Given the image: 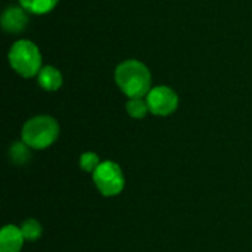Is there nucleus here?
<instances>
[{
  "mask_svg": "<svg viewBox=\"0 0 252 252\" xmlns=\"http://www.w3.org/2000/svg\"><path fill=\"white\" fill-rule=\"evenodd\" d=\"M93 182L103 196H115L121 193L126 185L121 167L112 161L99 164L93 173Z\"/></svg>",
  "mask_w": 252,
  "mask_h": 252,
  "instance_id": "nucleus-4",
  "label": "nucleus"
},
{
  "mask_svg": "<svg viewBox=\"0 0 252 252\" xmlns=\"http://www.w3.org/2000/svg\"><path fill=\"white\" fill-rule=\"evenodd\" d=\"M146 102H148L149 111L152 114L165 117L176 111V108L179 105V97H177L176 92L171 90L170 87L159 86V87L152 89L148 93Z\"/></svg>",
  "mask_w": 252,
  "mask_h": 252,
  "instance_id": "nucleus-5",
  "label": "nucleus"
},
{
  "mask_svg": "<svg viewBox=\"0 0 252 252\" xmlns=\"http://www.w3.org/2000/svg\"><path fill=\"white\" fill-rule=\"evenodd\" d=\"M99 157L94 154V152H86L80 157V167L84 170V171H89V173H94V170L99 167Z\"/></svg>",
  "mask_w": 252,
  "mask_h": 252,
  "instance_id": "nucleus-13",
  "label": "nucleus"
},
{
  "mask_svg": "<svg viewBox=\"0 0 252 252\" xmlns=\"http://www.w3.org/2000/svg\"><path fill=\"white\" fill-rule=\"evenodd\" d=\"M59 124L47 115H38L25 123L22 127V142L32 149H46L56 142Z\"/></svg>",
  "mask_w": 252,
  "mask_h": 252,
  "instance_id": "nucleus-2",
  "label": "nucleus"
},
{
  "mask_svg": "<svg viewBox=\"0 0 252 252\" xmlns=\"http://www.w3.org/2000/svg\"><path fill=\"white\" fill-rule=\"evenodd\" d=\"M24 235L19 227L7 224L0 233V252H19L24 244Z\"/></svg>",
  "mask_w": 252,
  "mask_h": 252,
  "instance_id": "nucleus-6",
  "label": "nucleus"
},
{
  "mask_svg": "<svg viewBox=\"0 0 252 252\" xmlns=\"http://www.w3.org/2000/svg\"><path fill=\"white\" fill-rule=\"evenodd\" d=\"M28 24V15L21 7H9L1 16V25L7 32H19Z\"/></svg>",
  "mask_w": 252,
  "mask_h": 252,
  "instance_id": "nucleus-7",
  "label": "nucleus"
},
{
  "mask_svg": "<svg viewBox=\"0 0 252 252\" xmlns=\"http://www.w3.org/2000/svg\"><path fill=\"white\" fill-rule=\"evenodd\" d=\"M9 157H10V161L16 165H22V164H27L30 161V146L27 143H13L9 149Z\"/></svg>",
  "mask_w": 252,
  "mask_h": 252,
  "instance_id": "nucleus-10",
  "label": "nucleus"
},
{
  "mask_svg": "<svg viewBox=\"0 0 252 252\" xmlns=\"http://www.w3.org/2000/svg\"><path fill=\"white\" fill-rule=\"evenodd\" d=\"M149 111L148 102H145L142 97H133L127 102V112L133 118H143Z\"/></svg>",
  "mask_w": 252,
  "mask_h": 252,
  "instance_id": "nucleus-12",
  "label": "nucleus"
},
{
  "mask_svg": "<svg viewBox=\"0 0 252 252\" xmlns=\"http://www.w3.org/2000/svg\"><path fill=\"white\" fill-rule=\"evenodd\" d=\"M38 83L44 90L55 92L62 86V75L53 66H44L38 72Z\"/></svg>",
  "mask_w": 252,
  "mask_h": 252,
  "instance_id": "nucleus-8",
  "label": "nucleus"
},
{
  "mask_svg": "<svg viewBox=\"0 0 252 252\" xmlns=\"http://www.w3.org/2000/svg\"><path fill=\"white\" fill-rule=\"evenodd\" d=\"M9 61L12 68L22 77L35 75L41 65V56L37 46L28 40H19L12 46Z\"/></svg>",
  "mask_w": 252,
  "mask_h": 252,
  "instance_id": "nucleus-3",
  "label": "nucleus"
},
{
  "mask_svg": "<svg viewBox=\"0 0 252 252\" xmlns=\"http://www.w3.org/2000/svg\"><path fill=\"white\" fill-rule=\"evenodd\" d=\"M19 1L25 10H30L37 15L52 10L58 3V0H19Z\"/></svg>",
  "mask_w": 252,
  "mask_h": 252,
  "instance_id": "nucleus-9",
  "label": "nucleus"
},
{
  "mask_svg": "<svg viewBox=\"0 0 252 252\" xmlns=\"http://www.w3.org/2000/svg\"><path fill=\"white\" fill-rule=\"evenodd\" d=\"M115 81L130 99L142 97L151 92V72L139 61H126L118 65L115 71Z\"/></svg>",
  "mask_w": 252,
  "mask_h": 252,
  "instance_id": "nucleus-1",
  "label": "nucleus"
},
{
  "mask_svg": "<svg viewBox=\"0 0 252 252\" xmlns=\"http://www.w3.org/2000/svg\"><path fill=\"white\" fill-rule=\"evenodd\" d=\"M21 232H22V235H24L25 241L34 242V241H37V239L41 236L43 229H41V224H40L37 220L30 219V220H27V221H24V223H22V226H21Z\"/></svg>",
  "mask_w": 252,
  "mask_h": 252,
  "instance_id": "nucleus-11",
  "label": "nucleus"
}]
</instances>
